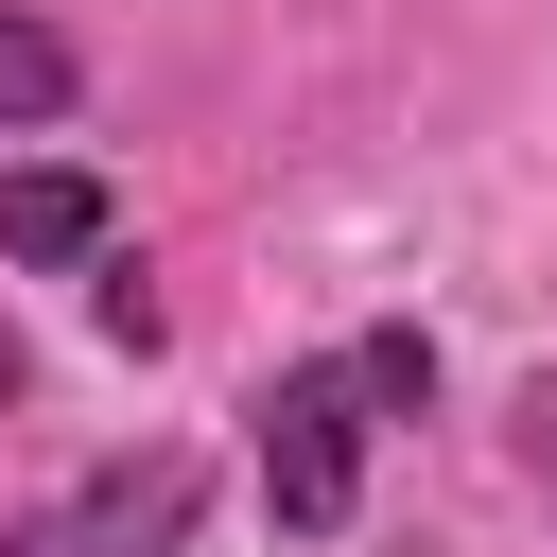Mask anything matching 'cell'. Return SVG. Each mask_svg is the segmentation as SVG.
<instances>
[{
	"mask_svg": "<svg viewBox=\"0 0 557 557\" xmlns=\"http://www.w3.org/2000/svg\"><path fill=\"white\" fill-rule=\"evenodd\" d=\"M0 244L17 261H104V174H70V157L52 174H0Z\"/></svg>",
	"mask_w": 557,
	"mask_h": 557,
	"instance_id": "cell-3",
	"label": "cell"
},
{
	"mask_svg": "<svg viewBox=\"0 0 557 557\" xmlns=\"http://www.w3.org/2000/svg\"><path fill=\"white\" fill-rule=\"evenodd\" d=\"M17 383H35V366H17V331H0V400H17Z\"/></svg>",
	"mask_w": 557,
	"mask_h": 557,
	"instance_id": "cell-5",
	"label": "cell"
},
{
	"mask_svg": "<svg viewBox=\"0 0 557 557\" xmlns=\"http://www.w3.org/2000/svg\"><path fill=\"white\" fill-rule=\"evenodd\" d=\"M174 540H191V453H122L17 522V557H174Z\"/></svg>",
	"mask_w": 557,
	"mask_h": 557,
	"instance_id": "cell-2",
	"label": "cell"
},
{
	"mask_svg": "<svg viewBox=\"0 0 557 557\" xmlns=\"http://www.w3.org/2000/svg\"><path fill=\"white\" fill-rule=\"evenodd\" d=\"M435 400V348L418 331H366V348H331V366H278L261 383V505L296 522V540H348V505H366V418H418Z\"/></svg>",
	"mask_w": 557,
	"mask_h": 557,
	"instance_id": "cell-1",
	"label": "cell"
},
{
	"mask_svg": "<svg viewBox=\"0 0 557 557\" xmlns=\"http://www.w3.org/2000/svg\"><path fill=\"white\" fill-rule=\"evenodd\" d=\"M70 104V35L52 17H0V122H52Z\"/></svg>",
	"mask_w": 557,
	"mask_h": 557,
	"instance_id": "cell-4",
	"label": "cell"
}]
</instances>
